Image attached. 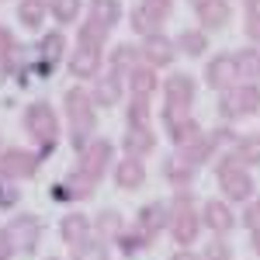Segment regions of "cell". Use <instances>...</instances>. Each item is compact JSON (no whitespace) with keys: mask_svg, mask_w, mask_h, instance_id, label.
<instances>
[{"mask_svg":"<svg viewBox=\"0 0 260 260\" xmlns=\"http://www.w3.org/2000/svg\"><path fill=\"white\" fill-rule=\"evenodd\" d=\"M215 146H219V136H215V132H201L198 139H191V142H184V146H177V156H184L191 167H201V163L215 153Z\"/></svg>","mask_w":260,"mask_h":260,"instance_id":"14","label":"cell"},{"mask_svg":"<svg viewBox=\"0 0 260 260\" xmlns=\"http://www.w3.org/2000/svg\"><path fill=\"white\" fill-rule=\"evenodd\" d=\"M115 180H118V187L125 191H136L146 184V167H142L139 156H125L121 163H115Z\"/></svg>","mask_w":260,"mask_h":260,"instance_id":"18","label":"cell"},{"mask_svg":"<svg viewBox=\"0 0 260 260\" xmlns=\"http://www.w3.org/2000/svg\"><path fill=\"white\" fill-rule=\"evenodd\" d=\"M201 21V28H208V31H215V28H225L229 18H233V7H229V0H208L205 7L194 11Z\"/></svg>","mask_w":260,"mask_h":260,"instance_id":"19","label":"cell"},{"mask_svg":"<svg viewBox=\"0 0 260 260\" xmlns=\"http://www.w3.org/2000/svg\"><path fill=\"white\" fill-rule=\"evenodd\" d=\"M167 225H170V236L180 243V246H191L198 240V229H201V219L194 212V201L187 191H177L170 208H167Z\"/></svg>","mask_w":260,"mask_h":260,"instance_id":"2","label":"cell"},{"mask_svg":"<svg viewBox=\"0 0 260 260\" xmlns=\"http://www.w3.org/2000/svg\"><path fill=\"white\" fill-rule=\"evenodd\" d=\"M219 187L229 201H250V194H253V177L240 167L233 153L219 163Z\"/></svg>","mask_w":260,"mask_h":260,"instance_id":"5","label":"cell"},{"mask_svg":"<svg viewBox=\"0 0 260 260\" xmlns=\"http://www.w3.org/2000/svg\"><path fill=\"white\" fill-rule=\"evenodd\" d=\"M121 146H125L128 156H139V160H142V156H149V153L156 149V136H153L149 125H128V132H125Z\"/></svg>","mask_w":260,"mask_h":260,"instance_id":"15","label":"cell"},{"mask_svg":"<svg viewBox=\"0 0 260 260\" xmlns=\"http://www.w3.org/2000/svg\"><path fill=\"white\" fill-rule=\"evenodd\" d=\"M24 128H28V136L39 142L45 153L59 142V118H56V111H52L49 101L28 104V111H24Z\"/></svg>","mask_w":260,"mask_h":260,"instance_id":"3","label":"cell"},{"mask_svg":"<svg viewBox=\"0 0 260 260\" xmlns=\"http://www.w3.org/2000/svg\"><path fill=\"white\" fill-rule=\"evenodd\" d=\"M11 253H14V246H11V240H7V233L0 229V260H11Z\"/></svg>","mask_w":260,"mask_h":260,"instance_id":"43","label":"cell"},{"mask_svg":"<svg viewBox=\"0 0 260 260\" xmlns=\"http://www.w3.org/2000/svg\"><path fill=\"white\" fill-rule=\"evenodd\" d=\"M83 0H49V14L56 18V24H73L80 14Z\"/></svg>","mask_w":260,"mask_h":260,"instance_id":"33","label":"cell"},{"mask_svg":"<svg viewBox=\"0 0 260 260\" xmlns=\"http://www.w3.org/2000/svg\"><path fill=\"white\" fill-rule=\"evenodd\" d=\"M194 170H198V167H191V163L184 160V156H174V160L163 163V177L170 180V184H174L177 191H184V187H187V184L194 180Z\"/></svg>","mask_w":260,"mask_h":260,"instance_id":"25","label":"cell"},{"mask_svg":"<svg viewBox=\"0 0 260 260\" xmlns=\"http://www.w3.org/2000/svg\"><path fill=\"white\" fill-rule=\"evenodd\" d=\"M205 80H208V87H215V90L236 87V83H240V73H236L233 56H215V59L205 66Z\"/></svg>","mask_w":260,"mask_h":260,"instance_id":"12","label":"cell"},{"mask_svg":"<svg viewBox=\"0 0 260 260\" xmlns=\"http://www.w3.org/2000/svg\"><path fill=\"white\" fill-rule=\"evenodd\" d=\"M94 187H98V180L90 177V174H83L80 167H77L62 184H52V201H73V198L83 201V198L94 194Z\"/></svg>","mask_w":260,"mask_h":260,"instance_id":"9","label":"cell"},{"mask_svg":"<svg viewBox=\"0 0 260 260\" xmlns=\"http://www.w3.org/2000/svg\"><path fill=\"white\" fill-rule=\"evenodd\" d=\"M39 163H42L39 153H28V149H7V153H0V177H11V180L35 177V174H39Z\"/></svg>","mask_w":260,"mask_h":260,"instance_id":"7","label":"cell"},{"mask_svg":"<svg viewBox=\"0 0 260 260\" xmlns=\"http://www.w3.org/2000/svg\"><path fill=\"white\" fill-rule=\"evenodd\" d=\"M174 45H177L184 56H205V52H208V35H205L201 28H187V31L177 35Z\"/></svg>","mask_w":260,"mask_h":260,"instance_id":"28","label":"cell"},{"mask_svg":"<svg viewBox=\"0 0 260 260\" xmlns=\"http://www.w3.org/2000/svg\"><path fill=\"white\" fill-rule=\"evenodd\" d=\"M257 111H260V83H236V87L222 90L219 115L225 121L246 118V115H257Z\"/></svg>","mask_w":260,"mask_h":260,"instance_id":"4","label":"cell"},{"mask_svg":"<svg viewBox=\"0 0 260 260\" xmlns=\"http://www.w3.org/2000/svg\"><path fill=\"white\" fill-rule=\"evenodd\" d=\"M163 101H167L170 108L187 111V108L194 104V80H191L187 73H174V77H167V83H163Z\"/></svg>","mask_w":260,"mask_h":260,"instance_id":"10","label":"cell"},{"mask_svg":"<svg viewBox=\"0 0 260 260\" xmlns=\"http://www.w3.org/2000/svg\"><path fill=\"white\" fill-rule=\"evenodd\" d=\"M201 219H205L208 229H215V233H229V229L236 225L233 208H229V205H222V201H208V205H205V212H201Z\"/></svg>","mask_w":260,"mask_h":260,"instance_id":"22","label":"cell"},{"mask_svg":"<svg viewBox=\"0 0 260 260\" xmlns=\"http://www.w3.org/2000/svg\"><path fill=\"white\" fill-rule=\"evenodd\" d=\"M128 21H132V31H139L142 39H146V35H153V31H156V28L163 24V21H156L153 14H149V11H146V7H142V4L136 7V11H132V18H128Z\"/></svg>","mask_w":260,"mask_h":260,"instance_id":"34","label":"cell"},{"mask_svg":"<svg viewBox=\"0 0 260 260\" xmlns=\"http://www.w3.org/2000/svg\"><path fill=\"white\" fill-rule=\"evenodd\" d=\"M104 42H108V28L98 21H87L77 35V45H87V49H104Z\"/></svg>","mask_w":260,"mask_h":260,"instance_id":"32","label":"cell"},{"mask_svg":"<svg viewBox=\"0 0 260 260\" xmlns=\"http://www.w3.org/2000/svg\"><path fill=\"white\" fill-rule=\"evenodd\" d=\"M243 222H246L250 229H260V201H253V205L246 208V215H243Z\"/></svg>","mask_w":260,"mask_h":260,"instance_id":"41","label":"cell"},{"mask_svg":"<svg viewBox=\"0 0 260 260\" xmlns=\"http://www.w3.org/2000/svg\"><path fill=\"white\" fill-rule=\"evenodd\" d=\"M243 31L253 42H260V14H246V28H243Z\"/></svg>","mask_w":260,"mask_h":260,"instance_id":"42","label":"cell"},{"mask_svg":"<svg viewBox=\"0 0 260 260\" xmlns=\"http://www.w3.org/2000/svg\"><path fill=\"white\" fill-rule=\"evenodd\" d=\"M45 14H49V0H21L18 4V21L24 28H31V31L42 28Z\"/></svg>","mask_w":260,"mask_h":260,"instance_id":"26","label":"cell"},{"mask_svg":"<svg viewBox=\"0 0 260 260\" xmlns=\"http://www.w3.org/2000/svg\"><path fill=\"white\" fill-rule=\"evenodd\" d=\"M18 187H11V184H0V208H11V205H18Z\"/></svg>","mask_w":260,"mask_h":260,"instance_id":"40","label":"cell"},{"mask_svg":"<svg viewBox=\"0 0 260 260\" xmlns=\"http://www.w3.org/2000/svg\"><path fill=\"white\" fill-rule=\"evenodd\" d=\"M83 163H80V170L83 174H90L94 180L104 177V170L111 167V160H115V149H111V142L108 139H90L87 146H83Z\"/></svg>","mask_w":260,"mask_h":260,"instance_id":"8","label":"cell"},{"mask_svg":"<svg viewBox=\"0 0 260 260\" xmlns=\"http://www.w3.org/2000/svg\"><path fill=\"white\" fill-rule=\"evenodd\" d=\"M45 260H56V257H45Z\"/></svg>","mask_w":260,"mask_h":260,"instance_id":"48","label":"cell"},{"mask_svg":"<svg viewBox=\"0 0 260 260\" xmlns=\"http://www.w3.org/2000/svg\"><path fill=\"white\" fill-rule=\"evenodd\" d=\"M201 260H233V246H225L222 240L208 243V250H205V257Z\"/></svg>","mask_w":260,"mask_h":260,"instance_id":"39","label":"cell"},{"mask_svg":"<svg viewBox=\"0 0 260 260\" xmlns=\"http://www.w3.org/2000/svg\"><path fill=\"white\" fill-rule=\"evenodd\" d=\"M142 7H146L156 21H167L170 11H174V0H142Z\"/></svg>","mask_w":260,"mask_h":260,"instance_id":"38","label":"cell"},{"mask_svg":"<svg viewBox=\"0 0 260 260\" xmlns=\"http://www.w3.org/2000/svg\"><path fill=\"white\" fill-rule=\"evenodd\" d=\"M170 136H174V142H177V146H184V142H191V139H198V136H201V125L187 115L180 125H174V128H170Z\"/></svg>","mask_w":260,"mask_h":260,"instance_id":"37","label":"cell"},{"mask_svg":"<svg viewBox=\"0 0 260 260\" xmlns=\"http://www.w3.org/2000/svg\"><path fill=\"white\" fill-rule=\"evenodd\" d=\"M142 56H146L149 66H170V62L177 59V45L167 39V35L153 31V35L142 39Z\"/></svg>","mask_w":260,"mask_h":260,"instance_id":"11","label":"cell"},{"mask_svg":"<svg viewBox=\"0 0 260 260\" xmlns=\"http://www.w3.org/2000/svg\"><path fill=\"white\" fill-rule=\"evenodd\" d=\"M246 14H260V0H246Z\"/></svg>","mask_w":260,"mask_h":260,"instance_id":"45","label":"cell"},{"mask_svg":"<svg viewBox=\"0 0 260 260\" xmlns=\"http://www.w3.org/2000/svg\"><path fill=\"white\" fill-rule=\"evenodd\" d=\"M125 118H128V125H149V98H142V94H132Z\"/></svg>","mask_w":260,"mask_h":260,"instance_id":"35","label":"cell"},{"mask_svg":"<svg viewBox=\"0 0 260 260\" xmlns=\"http://www.w3.org/2000/svg\"><path fill=\"white\" fill-rule=\"evenodd\" d=\"M233 62H236L240 83H260V52L257 49H240V52H233Z\"/></svg>","mask_w":260,"mask_h":260,"instance_id":"23","label":"cell"},{"mask_svg":"<svg viewBox=\"0 0 260 260\" xmlns=\"http://www.w3.org/2000/svg\"><path fill=\"white\" fill-rule=\"evenodd\" d=\"M98 70H101V49L77 45V52L70 56V73L77 80H90V77H98Z\"/></svg>","mask_w":260,"mask_h":260,"instance_id":"17","label":"cell"},{"mask_svg":"<svg viewBox=\"0 0 260 260\" xmlns=\"http://www.w3.org/2000/svg\"><path fill=\"white\" fill-rule=\"evenodd\" d=\"M128 87H132V94L149 98V94L156 90V73H153V66H136V70L128 73Z\"/></svg>","mask_w":260,"mask_h":260,"instance_id":"30","label":"cell"},{"mask_svg":"<svg viewBox=\"0 0 260 260\" xmlns=\"http://www.w3.org/2000/svg\"><path fill=\"white\" fill-rule=\"evenodd\" d=\"M121 90H125V83H121V73H104V77H98V83H94V104H118L121 101Z\"/></svg>","mask_w":260,"mask_h":260,"instance_id":"21","label":"cell"},{"mask_svg":"<svg viewBox=\"0 0 260 260\" xmlns=\"http://www.w3.org/2000/svg\"><path fill=\"white\" fill-rule=\"evenodd\" d=\"M187 4H191V7H194V11H198V7H205V4H208V0H187Z\"/></svg>","mask_w":260,"mask_h":260,"instance_id":"47","label":"cell"},{"mask_svg":"<svg viewBox=\"0 0 260 260\" xmlns=\"http://www.w3.org/2000/svg\"><path fill=\"white\" fill-rule=\"evenodd\" d=\"M139 56H142V52L136 49V45H118V49H115V56H111V70L121 73V77H128V73L139 66Z\"/></svg>","mask_w":260,"mask_h":260,"instance_id":"31","label":"cell"},{"mask_svg":"<svg viewBox=\"0 0 260 260\" xmlns=\"http://www.w3.org/2000/svg\"><path fill=\"white\" fill-rule=\"evenodd\" d=\"M253 246H257V253H260V229H253Z\"/></svg>","mask_w":260,"mask_h":260,"instance_id":"46","label":"cell"},{"mask_svg":"<svg viewBox=\"0 0 260 260\" xmlns=\"http://www.w3.org/2000/svg\"><path fill=\"white\" fill-rule=\"evenodd\" d=\"M163 225H167V208H163V205H146L139 212V219H136V233H139V240L149 246V243L160 236Z\"/></svg>","mask_w":260,"mask_h":260,"instance_id":"13","label":"cell"},{"mask_svg":"<svg viewBox=\"0 0 260 260\" xmlns=\"http://www.w3.org/2000/svg\"><path fill=\"white\" fill-rule=\"evenodd\" d=\"M7 240L14 246V253H31L39 246V236H42V225L35 215H18L14 222H7Z\"/></svg>","mask_w":260,"mask_h":260,"instance_id":"6","label":"cell"},{"mask_svg":"<svg viewBox=\"0 0 260 260\" xmlns=\"http://www.w3.org/2000/svg\"><path fill=\"white\" fill-rule=\"evenodd\" d=\"M233 156L240 160V167H260V136H236Z\"/></svg>","mask_w":260,"mask_h":260,"instance_id":"27","label":"cell"},{"mask_svg":"<svg viewBox=\"0 0 260 260\" xmlns=\"http://www.w3.org/2000/svg\"><path fill=\"white\" fill-rule=\"evenodd\" d=\"M66 115H70V125H73V149L83 153V146L90 139V132H94V125H98V111H94V98L83 90V87H70L66 90Z\"/></svg>","mask_w":260,"mask_h":260,"instance_id":"1","label":"cell"},{"mask_svg":"<svg viewBox=\"0 0 260 260\" xmlns=\"http://www.w3.org/2000/svg\"><path fill=\"white\" fill-rule=\"evenodd\" d=\"M90 229H94V222L87 219L83 212H70V215L62 219V225H59L62 240L70 243V246H80L83 240H90Z\"/></svg>","mask_w":260,"mask_h":260,"instance_id":"20","label":"cell"},{"mask_svg":"<svg viewBox=\"0 0 260 260\" xmlns=\"http://www.w3.org/2000/svg\"><path fill=\"white\" fill-rule=\"evenodd\" d=\"M62 56H66V39H62V31H49L39 45V59H42L39 73H52L62 62Z\"/></svg>","mask_w":260,"mask_h":260,"instance_id":"16","label":"cell"},{"mask_svg":"<svg viewBox=\"0 0 260 260\" xmlns=\"http://www.w3.org/2000/svg\"><path fill=\"white\" fill-rule=\"evenodd\" d=\"M70 260H108L104 240H83L80 246H73V257Z\"/></svg>","mask_w":260,"mask_h":260,"instance_id":"36","label":"cell"},{"mask_svg":"<svg viewBox=\"0 0 260 260\" xmlns=\"http://www.w3.org/2000/svg\"><path fill=\"white\" fill-rule=\"evenodd\" d=\"M94 233H98V240H118L121 233V215L115 212V208H104L98 219H94Z\"/></svg>","mask_w":260,"mask_h":260,"instance_id":"29","label":"cell"},{"mask_svg":"<svg viewBox=\"0 0 260 260\" xmlns=\"http://www.w3.org/2000/svg\"><path fill=\"white\" fill-rule=\"evenodd\" d=\"M125 14L121 0H90V21H98L104 28H115Z\"/></svg>","mask_w":260,"mask_h":260,"instance_id":"24","label":"cell"},{"mask_svg":"<svg viewBox=\"0 0 260 260\" xmlns=\"http://www.w3.org/2000/svg\"><path fill=\"white\" fill-rule=\"evenodd\" d=\"M170 260H201V257H194L191 250H177V253H174V257H170Z\"/></svg>","mask_w":260,"mask_h":260,"instance_id":"44","label":"cell"}]
</instances>
